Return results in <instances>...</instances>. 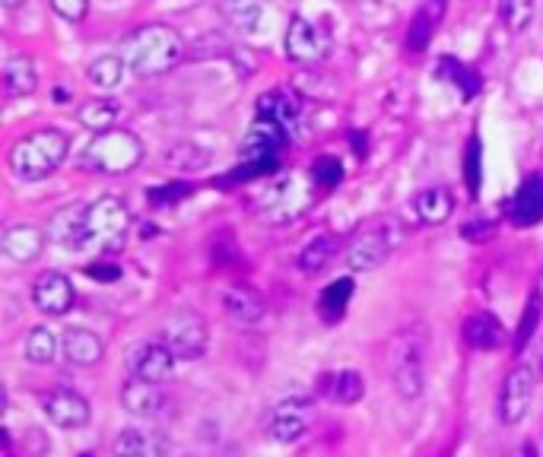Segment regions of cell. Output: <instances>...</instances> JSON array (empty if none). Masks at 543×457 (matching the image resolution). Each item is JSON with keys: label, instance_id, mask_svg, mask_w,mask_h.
<instances>
[{"label": "cell", "instance_id": "cell-1", "mask_svg": "<svg viewBox=\"0 0 543 457\" xmlns=\"http://www.w3.org/2000/svg\"><path fill=\"white\" fill-rule=\"evenodd\" d=\"M121 51L134 77H159L185 58V39L166 23H147L124 39Z\"/></svg>", "mask_w": 543, "mask_h": 457}, {"label": "cell", "instance_id": "cell-2", "mask_svg": "<svg viewBox=\"0 0 543 457\" xmlns=\"http://www.w3.org/2000/svg\"><path fill=\"white\" fill-rule=\"evenodd\" d=\"M315 191H318V185L312 181V175L277 172V175H270V181L261 188L258 200H255V213L267 226H286L312 210Z\"/></svg>", "mask_w": 543, "mask_h": 457}, {"label": "cell", "instance_id": "cell-3", "mask_svg": "<svg viewBox=\"0 0 543 457\" xmlns=\"http://www.w3.org/2000/svg\"><path fill=\"white\" fill-rule=\"evenodd\" d=\"M70 140L58 127H42L10 146V172L20 181H45L64 166Z\"/></svg>", "mask_w": 543, "mask_h": 457}, {"label": "cell", "instance_id": "cell-4", "mask_svg": "<svg viewBox=\"0 0 543 457\" xmlns=\"http://www.w3.org/2000/svg\"><path fill=\"white\" fill-rule=\"evenodd\" d=\"M131 229V210L118 197H99L96 204L83 207L80 216V245L77 251H93L99 258H108L124 248Z\"/></svg>", "mask_w": 543, "mask_h": 457}, {"label": "cell", "instance_id": "cell-5", "mask_svg": "<svg viewBox=\"0 0 543 457\" xmlns=\"http://www.w3.org/2000/svg\"><path fill=\"white\" fill-rule=\"evenodd\" d=\"M80 169L99 172V175H128L143 162V143L134 131H102L86 143V150L80 153Z\"/></svg>", "mask_w": 543, "mask_h": 457}, {"label": "cell", "instance_id": "cell-6", "mask_svg": "<svg viewBox=\"0 0 543 457\" xmlns=\"http://www.w3.org/2000/svg\"><path fill=\"white\" fill-rule=\"evenodd\" d=\"M401 245V223L397 219H372V223L362 226L347 248V264L356 273H369L375 267H382L394 248Z\"/></svg>", "mask_w": 543, "mask_h": 457}, {"label": "cell", "instance_id": "cell-7", "mask_svg": "<svg viewBox=\"0 0 543 457\" xmlns=\"http://www.w3.org/2000/svg\"><path fill=\"white\" fill-rule=\"evenodd\" d=\"M334 32L328 26H318L305 16H293L286 29V58L296 64H318L331 54Z\"/></svg>", "mask_w": 543, "mask_h": 457}, {"label": "cell", "instance_id": "cell-8", "mask_svg": "<svg viewBox=\"0 0 543 457\" xmlns=\"http://www.w3.org/2000/svg\"><path fill=\"white\" fill-rule=\"evenodd\" d=\"M175 353V359H201L207 353V321L197 312H178L169 324H166V340H162Z\"/></svg>", "mask_w": 543, "mask_h": 457}, {"label": "cell", "instance_id": "cell-9", "mask_svg": "<svg viewBox=\"0 0 543 457\" xmlns=\"http://www.w3.org/2000/svg\"><path fill=\"white\" fill-rule=\"evenodd\" d=\"M394 388L401 397L413 400L423 394V346L413 340V334H401L394 343Z\"/></svg>", "mask_w": 543, "mask_h": 457}, {"label": "cell", "instance_id": "cell-10", "mask_svg": "<svg viewBox=\"0 0 543 457\" xmlns=\"http://www.w3.org/2000/svg\"><path fill=\"white\" fill-rule=\"evenodd\" d=\"M531 400H534V369L528 365H518L502 381V391H499V419L505 426H518L524 416L531 410Z\"/></svg>", "mask_w": 543, "mask_h": 457}, {"label": "cell", "instance_id": "cell-11", "mask_svg": "<svg viewBox=\"0 0 543 457\" xmlns=\"http://www.w3.org/2000/svg\"><path fill=\"white\" fill-rule=\"evenodd\" d=\"M309 423H312V404H309V400L289 397V400H283V404H277L274 413H270L267 435L280 445H293L305 432H309Z\"/></svg>", "mask_w": 543, "mask_h": 457}, {"label": "cell", "instance_id": "cell-12", "mask_svg": "<svg viewBox=\"0 0 543 457\" xmlns=\"http://www.w3.org/2000/svg\"><path fill=\"white\" fill-rule=\"evenodd\" d=\"M32 302L39 312L58 318L74 308L77 292H74V283H70L61 270H45V273H39V280L32 283Z\"/></svg>", "mask_w": 543, "mask_h": 457}, {"label": "cell", "instance_id": "cell-13", "mask_svg": "<svg viewBox=\"0 0 543 457\" xmlns=\"http://www.w3.org/2000/svg\"><path fill=\"white\" fill-rule=\"evenodd\" d=\"M289 134L293 131H286L283 124L255 115L251 131L242 140V159H280V153L289 146Z\"/></svg>", "mask_w": 543, "mask_h": 457}, {"label": "cell", "instance_id": "cell-14", "mask_svg": "<svg viewBox=\"0 0 543 457\" xmlns=\"http://www.w3.org/2000/svg\"><path fill=\"white\" fill-rule=\"evenodd\" d=\"M505 213H509V223L518 229H528L543 219V172L528 175L518 185V191L509 197L505 204Z\"/></svg>", "mask_w": 543, "mask_h": 457}, {"label": "cell", "instance_id": "cell-15", "mask_svg": "<svg viewBox=\"0 0 543 457\" xmlns=\"http://www.w3.org/2000/svg\"><path fill=\"white\" fill-rule=\"evenodd\" d=\"M45 416L61 429H83L89 423V400L74 388H54L45 397Z\"/></svg>", "mask_w": 543, "mask_h": 457}, {"label": "cell", "instance_id": "cell-16", "mask_svg": "<svg viewBox=\"0 0 543 457\" xmlns=\"http://www.w3.org/2000/svg\"><path fill=\"white\" fill-rule=\"evenodd\" d=\"M121 407L128 410L131 416H140V419H153L166 410V394L156 385V381H143V378H131L128 385L121 391Z\"/></svg>", "mask_w": 543, "mask_h": 457}, {"label": "cell", "instance_id": "cell-17", "mask_svg": "<svg viewBox=\"0 0 543 457\" xmlns=\"http://www.w3.org/2000/svg\"><path fill=\"white\" fill-rule=\"evenodd\" d=\"M175 372V353L169 350L166 343H143L137 356H134V375L143 381H169Z\"/></svg>", "mask_w": 543, "mask_h": 457}, {"label": "cell", "instance_id": "cell-18", "mask_svg": "<svg viewBox=\"0 0 543 457\" xmlns=\"http://www.w3.org/2000/svg\"><path fill=\"white\" fill-rule=\"evenodd\" d=\"M115 457H166L169 454V438L162 432L147 429H124L115 438Z\"/></svg>", "mask_w": 543, "mask_h": 457}, {"label": "cell", "instance_id": "cell-19", "mask_svg": "<svg viewBox=\"0 0 543 457\" xmlns=\"http://www.w3.org/2000/svg\"><path fill=\"white\" fill-rule=\"evenodd\" d=\"M318 394L324 400H331V404H356V400H362V394H366V381L353 369L328 372L318 378Z\"/></svg>", "mask_w": 543, "mask_h": 457}, {"label": "cell", "instance_id": "cell-20", "mask_svg": "<svg viewBox=\"0 0 543 457\" xmlns=\"http://www.w3.org/2000/svg\"><path fill=\"white\" fill-rule=\"evenodd\" d=\"M0 248L10 261L16 264H29L42 254L45 248V232L35 229V226H10L4 232V239H0Z\"/></svg>", "mask_w": 543, "mask_h": 457}, {"label": "cell", "instance_id": "cell-21", "mask_svg": "<svg viewBox=\"0 0 543 457\" xmlns=\"http://www.w3.org/2000/svg\"><path fill=\"white\" fill-rule=\"evenodd\" d=\"M464 343L470 346V350H483V353H490V350H499V346L505 343V331H502V324L490 315V312H480V315H470L464 321Z\"/></svg>", "mask_w": 543, "mask_h": 457}, {"label": "cell", "instance_id": "cell-22", "mask_svg": "<svg viewBox=\"0 0 543 457\" xmlns=\"http://www.w3.org/2000/svg\"><path fill=\"white\" fill-rule=\"evenodd\" d=\"M64 356L70 365H80V369H89V365H96L105 353V346L102 340L93 334V331H86V327H70V331L64 334Z\"/></svg>", "mask_w": 543, "mask_h": 457}, {"label": "cell", "instance_id": "cell-23", "mask_svg": "<svg viewBox=\"0 0 543 457\" xmlns=\"http://www.w3.org/2000/svg\"><path fill=\"white\" fill-rule=\"evenodd\" d=\"M4 86L10 99H23L32 96L39 89V70H35V61L29 54H13L4 67Z\"/></svg>", "mask_w": 543, "mask_h": 457}, {"label": "cell", "instance_id": "cell-24", "mask_svg": "<svg viewBox=\"0 0 543 457\" xmlns=\"http://www.w3.org/2000/svg\"><path fill=\"white\" fill-rule=\"evenodd\" d=\"M413 207H416V216H420L426 226H442L451 219V213H455V200H451L448 188L436 185V188H426V191L416 194Z\"/></svg>", "mask_w": 543, "mask_h": 457}, {"label": "cell", "instance_id": "cell-25", "mask_svg": "<svg viewBox=\"0 0 543 457\" xmlns=\"http://www.w3.org/2000/svg\"><path fill=\"white\" fill-rule=\"evenodd\" d=\"M223 308L242 324H258L264 318V299L255 289H245V286H229L223 292Z\"/></svg>", "mask_w": 543, "mask_h": 457}, {"label": "cell", "instance_id": "cell-26", "mask_svg": "<svg viewBox=\"0 0 543 457\" xmlns=\"http://www.w3.org/2000/svg\"><path fill=\"white\" fill-rule=\"evenodd\" d=\"M258 118H270V121L283 124L286 131H296L302 112H299V102H296L293 96L274 89V93H264V96L258 99Z\"/></svg>", "mask_w": 543, "mask_h": 457}, {"label": "cell", "instance_id": "cell-27", "mask_svg": "<svg viewBox=\"0 0 543 457\" xmlns=\"http://www.w3.org/2000/svg\"><path fill=\"white\" fill-rule=\"evenodd\" d=\"M210 150L201 143H191V140H181L175 146H169L166 156H162V162H166L169 169L175 172H201L204 166H210Z\"/></svg>", "mask_w": 543, "mask_h": 457}, {"label": "cell", "instance_id": "cell-28", "mask_svg": "<svg viewBox=\"0 0 543 457\" xmlns=\"http://www.w3.org/2000/svg\"><path fill=\"white\" fill-rule=\"evenodd\" d=\"M77 118L93 134H102V131H112L115 121L121 118V105L115 99H89V102L80 105Z\"/></svg>", "mask_w": 543, "mask_h": 457}, {"label": "cell", "instance_id": "cell-29", "mask_svg": "<svg viewBox=\"0 0 543 457\" xmlns=\"http://www.w3.org/2000/svg\"><path fill=\"white\" fill-rule=\"evenodd\" d=\"M124 70H128L124 58H118V54H102V58H96L86 67V80L96 89H102V93H112V89L124 83Z\"/></svg>", "mask_w": 543, "mask_h": 457}, {"label": "cell", "instance_id": "cell-30", "mask_svg": "<svg viewBox=\"0 0 543 457\" xmlns=\"http://www.w3.org/2000/svg\"><path fill=\"white\" fill-rule=\"evenodd\" d=\"M353 292H356V283L350 277H340L334 280L328 289L321 292V299H318V315L324 321H340L343 312H347V305L353 299Z\"/></svg>", "mask_w": 543, "mask_h": 457}, {"label": "cell", "instance_id": "cell-31", "mask_svg": "<svg viewBox=\"0 0 543 457\" xmlns=\"http://www.w3.org/2000/svg\"><path fill=\"white\" fill-rule=\"evenodd\" d=\"M223 16L232 29L239 32H255L264 20V4L261 0H223Z\"/></svg>", "mask_w": 543, "mask_h": 457}, {"label": "cell", "instance_id": "cell-32", "mask_svg": "<svg viewBox=\"0 0 543 457\" xmlns=\"http://www.w3.org/2000/svg\"><path fill=\"white\" fill-rule=\"evenodd\" d=\"M340 251V239L337 235H318V239H312L309 245L302 248V254H299V270H305V273H318V270H324L331 264V258Z\"/></svg>", "mask_w": 543, "mask_h": 457}, {"label": "cell", "instance_id": "cell-33", "mask_svg": "<svg viewBox=\"0 0 543 457\" xmlns=\"http://www.w3.org/2000/svg\"><path fill=\"white\" fill-rule=\"evenodd\" d=\"M80 216H83V207H64L54 213L51 219V239L70 248V251H77L80 245Z\"/></svg>", "mask_w": 543, "mask_h": 457}, {"label": "cell", "instance_id": "cell-34", "mask_svg": "<svg viewBox=\"0 0 543 457\" xmlns=\"http://www.w3.org/2000/svg\"><path fill=\"white\" fill-rule=\"evenodd\" d=\"M436 23H439V16H432L429 7L423 10H416V16L410 20L407 26V51L410 54H423L432 42V32H436Z\"/></svg>", "mask_w": 543, "mask_h": 457}, {"label": "cell", "instance_id": "cell-35", "mask_svg": "<svg viewBox=\"0 0 543 457\" xmlns=\"http://www.w3.org/2000/svg\"><path fill=\"white\" fill-rule=\"evenodd\" d=\"M26 359L35 365H48L58 359V337L48 327H32L26 337Z\"/></svg>", "mask_w": 543, "mask_h": 457}, {"label": "cell", "instance_id": "cell-36", "mask_svg": "<svg viewBox=\"0 0 543 457\" xmlns=\"http://www.w3.org/2000/svg\"><path fill=\"white\" fill-rule=\"evenodd\" d=\"M537 0H502L499 4V16L509 32H524L534 20Z\"/></svg>", "mask_w": 543, "mask_h": 457}, {"label": "cell", "instance_id": "cell-37", "mask_svg": "<svg viewBox=\"0 0 543 457\" xmlns=\"http://www.w3.org/2000/svg\"><path fill=\"white\" fill-rule=\"evenodd\" d=\"M540 318H543V292H534V296L528 299V305H524V315H521L518 331H515V350H518V353H521L524 346H528V340L534 337Z\"/></svg>", "mask_w": 543, "mask_h": 457}, {"label": "cell", "instance_id": "cell-38", "mask_svg": "<svg viewBox=\"0 0 543 457\" xmlns=\"http://www.w3.org/2000/svg\"><path fill=\"white\" fill-rule=\"evenodd\" d=\"M312 181L321 188V191H331L340 185V178H343V166H340V159L337 156H321L315 159V166L309 169Z\"/></svg>", "mask_w": 543, "mask_h": 457}, {"label": "cell", "instance_id": "cell-39", "mask_svg": "<svg viewBox=\"0 0 543 457\" xmlns=\"http://www.w3.org/2000/svg\"><path fill=\"white\" fill-rule=\"evenodd\" d=\"M442 73H448V83H455L461 89V96L464 99H474L477 96V89H480V80H477V73L474 70H467L464 64L458 61H442Z\"/></svg>", "mask_w": 543, "mask_h": 457}, {"label": "cell", "instance_id": "cell-40", "mask_svg": "<svg viewBox=\"0 0 543 457\" xmlns=\"http://www.w3.org/2000/svg\"><path fill=\"white\" fill-rule=\"evenodd\" d=\"M480 137H470L467 140V153H464V181H467V191L470 197L480 194Z\"/></svg>", "mask_w": 543, "mask_h": 457}, {"label": "cell", "instance_id": "cell-41", "mask_svg": "<svg viewBox=\"0 0 543 457\" xmlns=\"http://www.w3.org/2000/svg\"><path fill=\"white\" fill-rule=\"evenodd\" d=\"M191 185H185V181H169V185H162V188H150V204L153 207H172V204H178V200H185V197H191Z\"/></svg>", "mask_w": 543, "mask_h": 457}, {"label": "cell", "instance_id": "cell-42", "mask_svg": "<svg viewBox=\"0 0 543 457\" xmlns=\"http://www.w3.org/2000/svg\"><path fill=\"white\" fill-rule=\"evenodd\" d=\"M54 13L67 23H83L89 13V0H51Z\"/></svg>", "mask_w": 543, "mask_h": 457}, {"label": "cell", "instance_id": "cell-43", "mask_svg": "<svg viewBox=\"0 0 543 457\" xmlns=\"http://www.w3.org/2000/svg\"><path fill=\"white\" fill-rule=\"evenodd\" d=\"M461 235H464L467 242L483 245V242H490L493 235H496V223H493V219H470V223H464Z\"/></svg>", "mask_w": 543, "mask_h": 457}, {"label": "cell", "instance_id": "cell-44", "mask_svg": "<svg viewBox=\"0 0 543 457\" xmlns=\"http://www.w3.org/2000/svg\"><path fill=\"white\" fill-rule=\"evenodd\" d=\"M86 273H89L93 280H99V283H115V280H121V267H118L115 261H108V258H99L96 264H89Z\"/></svg>", "mask_w": 543, "mask_h": 457}, {"label": "cell", "instance_id": "cell-45", "mask_svg": "<svg viewBox=\"0 0 543 457\" xmlns=\"http://www.w3.org/2000/svg\"><path fill=\"white\" fill-rule=\"evenodd\" d=\"M0 4H4L7 10H20V7L26 4V0H0Z\"/></svg>", "mask_w": 543, "mask_h": 457}, {"label": "cell", "instance_id": "cell-46", "mask_svg": "<svg viewBox=\"0 0 543 457\" xmlns=\"http://www.w3.org/2000/svg\"><path fill=\"white\" fill-rule=\"evenodd\" d=\"M540 292H543V267H540Z\"/></svg>", "mask_w": 543, "mask_h": 457}, {"label": "cell", "instance_id": "cell-47", "mask_svg": "<svg viewBox=\"0 0 543 457\" xmlns=\"http://www.w3.org/2000/svg\"><path fill=\"white\" fill-rule=\"evenodd\" d=\"M115 4H118V0H115Z\"/></svg>", "mask_w": 543, "mask_h": 457}]
</instances>
